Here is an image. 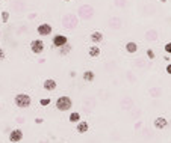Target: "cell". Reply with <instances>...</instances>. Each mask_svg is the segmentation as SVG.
<instances>
[{
  "mask_svg": "<svg viewBox=\"0 0 171 143\" xmlns=\"http://www.w3.org/2000/svg\"><path fill=\"white\" fill-rule=\"evenodd\" d=\"M14 104L17 106L18 109H27L32 104V98L27 93H17L14 96Z\"/></svg>",
  "mask_w": 171,
  "mask_h": 143,
  "instance_id": "obj_1",
  "label": "cell"
},
{
  "mask_svg": "<svg viewBox=\"0 0 171 143\" xmlns=\"http://www.w3.org/2000/svg\"><path fill=\"white\" fill-rule=\"evenodd\" d=\"M71 107H73V101L70 96H59L56 100V109L59 111H68Z\"/></svg>",
  "mask_w": 171,
  "mask_h": 143,
  "instance_id": "obj_2",
  "label": "cell"
},
{
  "mask_svg": "<svg viewBox=\"0 0 171 143\" xmlns=\"http://www.w3.org/2000/svg\"><path fill=\"white\" fill-rule=\"evenodd\" d=\"M77 12H79V17L82 18V20H91L93 15H94V9L91 8V6H88V5L80 6Z\"/></svg>",
  "mask_w": 171,
  "mask_h": 143,
  "instance_id": "obj_3",
  "label": "cell"
},
{
  "mask_svg": "<svg viewBox=\"0 0 171 143\" xmlns=\"http://www.w3.org/2000/svg\"><path fill=\"white\" fill-rule=\"evenodd\" d=\"M51 42H53V45H55V47L61 48V47H64V45H67V44H68V38H67L65 35H56V36H53Z\"/></svg>",
  "mask_w": 171,
  "mask_h": 143,
  "instance_id": "obj_4",
  "label": "cell"
},
{
  "mask_svg": "<svg viewBox=\"0 0 171 143\" xmlns=\"http://www.w3.org/2000/svg\"><path fill=\"white\" fill-rule=\"evenodd\" d=\"M30 50L34 54H40V53H43L44 51V42L41 39H34V41L30 42Z\"/></svg>",
  "mask_w": 171,
  "mask_h": 143,
  "instance_id": "obj_5",
  "label": "cell"
},
{
  "mask_svg": "<svg viewBox=\"0 0 171 143\" xmlns=\"http://www.w3.org/2000/svg\"><path fill=\"white\" fill-rule=\"evenodd\" d=\"M62 24L65 29H74L77 24V18L74 15H65L64 20H62Z\"/></svg>",
  "mask_w": 171,
  "mask_h": 143,
  "instance_id": "obj_6",
  "label": "cell"
},
{
  "mask_svg": "<svg viewBox=\"0 0 171 143\" xmlns=\"http://www.w3.org/2000/svg\"><path fill=\"white\" fill-rule=\"evenodd\" d=\"M23 131L20 130V128H15V130H12L11 133H9V140L12 143H17V142H21L23 140Z\"/></svg>",
  "mask_w": 171,
  "mask_h": 143,
  "instance_id": "obj_7",
  "label": "cell"
},
{
  "mask_svg": "<svg viewBox=\"0 0 171 143\" xmlns=\"http://www.w3.org/2000/svg\"><path fill=\"white\" fill-rule=\"evenodd\" d=\"M51 26L47 24V23H43V24H40L38 27H36V32H38V35H41V36H49V35L51 33Z\"/></svg>",
  "mask_w": 171,
  "mask_h": 143,
  "instance_id": "obj_8",
  "label": "cell"
},
{
  "mask_svg": "<svg viewBox=\"0 0 171 143\" xmlns=\"http://www.w3.org/2000/svg\"><path fill=\"white\" fill-rule=\"evenodd\" d=\"M153 125H154L156 130H163V128H167V126H168V121L163 118V116H159V118L154 119Z\"/></svg>",
  "mask_w": 171,
  "mask_h": 143,
  "instance_id": "obj_9",
  "label": "cell"
},
{
  "mask_svg": "<svg viewBox=\"0 0 171 143\" xmlns=\"http://www.w3.org/2000/svg\"><path fill=\"white\" fill-rule=\"evenodd\" d=\"M43 86H44L45 91L51 92V91H55V89L58 87V83H56V80H53V78H47V80H44Z\"/></svg>",
  "mask_w": 171,
  "mask_h": 143,
  "instance_id": "obj_10",
  "label": "cell"
},
{
  "mask_svg": "<svg viewBox=\"0 0 171 143\" xmlns=\"http://www.w3.org/2000/svg\"><path fill=\"white\" fill-rule=\"evenodd\" d=\"M88 128H89V125H88L86 121H79L77 125H76V131L77 133H80V134H83V133L88 131Z\"/></svg>",
  "mask_w": 171,
  "mask_h": 143,
  "instance_id": "obj_11",
  "label": "cell"
},
{
  "mask_svg": "<svg viewBox=\"0 0 171 143\" xmlns=\"http://www.w3.org/2000/svg\"><path fill=\"white\" fill-rule=\"evenodd\" d=\"M146 39L150 42H153L158 39V32L154 30V29H150V30H147L146 32Z\"/></svg>",
  "mask_w": 171,
  "mask_h": 143,
  "instance_id": "obj_12",
  "label": "cell"
},
{
  "mask_svg": "<svg viewBox=\"0 0 171 143\" xmlns=\"http://www.w3.org/2000/svg\"><path fill=\"white\" fill-rule=\"evenodd\" d=\"M89 38H91V41L94 42V44H97V42H102L103 41V33L102 32H93V33L89 35Z\"/></svg>",
  "mask_w": 171,
  "mask_h": 143,
  "instance_id": "obj_13",
  "label": "cell"
},
{
  "mask_svg": "<svg viewBox=\"0 0 171 143\" xmlns=\"http://www.w3.org/2000/svg\"><path fill=\"white\" fill-rule=\"evenodd\" d=\"M109 27H111V29H115V30H117V29H120V27H121V20L118 17L111 18V20H109Z\"/></svg>",
  "mask_w": 171,
  "mask_h": 143,
  "instance_id": "obj_14",
  "label": "cell"
},
{
  "mask_svg": "<svg viewBox=\"0 0 171 143\" xmlns=\"http://www.w3.org/2000/svg\"><path fill=\"white\" fill-rule=\"evenodd\" d=\"M126 51H127V53H130V54L136 53V51H138V45H136V42H133V41L127 42V44H126Z\"/></svg>",
  "mask_w": 171,
  "mask_h": 143,
  "instance_id": "obj_15",
  "label": "cell"
},
{
  "mask_svg": "<svg viewBox=\"0 0 171 143\" xmlns=\"http://www.w3.org/2000/svg\"><path fill=\"white\" fill-rule=\"evenodd\" d=\"M88 54H89L91 57H99V56H100V48H99L97 45H91L89 50H88Z\"/></svg>",
  "mask_w": 171,
  "mask_h": 143,
  "instance_id": "obj_16",
  "label": "cell"
},
{
  "mask_svg": "<svg viewBox=\"0 0 171 143\" xmlns=\"http://www.w3.org/2000/svg\"><path fill=\"white\" fill-rule=\"evenodd\" d=\"M94 77H95V74L93 72V71H89V69L83 72V80H85V81H93Z\"/></svg>",
  "mask_w": 171,
  "mask_h": 143,
  "instance_id": "obj_17",
  "label": "cell"
},
{
  "mask_svg": "<svg viewBox=\"0 0 171 143\" xmlns=\"http://www.w3.org/2000/svg\"><path fill=\"white\" fill-rule=\"evenodd\" d=\"M80 121V115L77 113V111H73V113H70V122H74V124H77Z\"/></svg>",
  "mask_w": 171,
  "mask_h": 143,
  "instance_id": "obj_18",
  "label": "cell"
},
{
  "mask_svg": "<svg viewBox=\"0 0 171 143\" xmlns=\"http://www.w3.org/2000/svg\"><path fill=\"white\" fill-rule=\"evenodd\" d=\"M161 93H162V91H161L159 87H153V89H150V95H152V96H154V98L161 96Z\"/></svg>",
  "mask_w": 171,
  "mask_h": 143,
  "instance_id": "obj_19",
  "label": "cell"
},
{
  "mask_svg": "<svg viewBox=\"0 0 171 143\" xmlns=\"http://www.w3.org/2000/svg\"><path fill=\"white\" fill-rule=\"evenodd\" d=\"M114 3H115V6H118V8H124L126 3H127V0H114Z\"/></svg>",
  "mask_w": 171,
  "mask_h": 143,
  "instance_id": "obj_20",
  "label": "cell"
},
{
  "mask_svg": "<svg viewBox=\"0 0 171 143\" xmlns=\"http://www.w3.org/2000/svg\"><path fill=\"white\" fill-rule=\"evenodd\" d=\"M61 48H62V50H61V54H67V53L71 50V47H70L68 44H67V45H64V47H61Z\"/></svg>",
  "mask_w": 171,
  "mask_h": 143,
  "instance_id": "obj_21",
  "label": "cell"
},
{
  "mask_svg": "<svg viewBox=\"0 0 171 143\" xmlns=\"http://www.w3.org/2000/svg\"><path fill=\"white\" fill-rule=\"evenodd\" d=\"M163 50H165V53H167V54H171V42H167V44H165Z\"/></svg>",
  "mask_w": 171,
  "mask_h": 143,
  "instance_id": "obj_22",
  "label": "cell"
},
{
  "mask_svg": "<svg viewBox=\"0 0 171 143\" xmlns=\"http://www.w3.org/2000/svg\"><path fill=\"white\" fill-rule=\"evenodd\" d=\"M147 56H148V59L150 60H153L154 59V51L152 50V48H148V50H147Z\"/></svg>",
  "mask_w": 171,
  "mask_h": 143,
  "instance_id": "obj_23",
  "label": "cell"
},
{
  "mask_svg": "<svg viewBox=\"0 0 171 143\" xmlns=\"http://www.w3.org/2000/svg\"><path fill=\"white\" fill-rule=\"evenodd\" d=\"M40 104H41V106H49V104H50V98H43V100H40Z\"/></svg>",
  "mask_w": 171,
  "mask_h": 143,
  "instance_id": "obj_24",
  "label": "cell"
},
{
  "mask_svg": "<svg viewBox=\"0 0 171 143\" xmlns=\"http://www.w3.org/2000/svg\"><path fill=\"white\" fill-rule=\"evenodd\" d=\"M8 18H9V12H8V11H3V14H2V20L6 23V21H8Z\"/></svg>",
  "mask_w": 171,
  "mask_h": 143,
  "instance_id": "obj_25",
  "label": "cell"
},
{
  "mask_svg": "<svg viewBox=\"0 0 171 143\" xmlns=\"http://www.w3.org/2000/svg\"><path fill=\"white\" fill-rule=\"evenodd\" d=\"M2 60H5V51L0 48V62H2Z\"/></svg>",
  "mask_w": 171,
  "mask_h": 143,
  "instance_id": "obj_26",
  "label": "cell"
},
{
  "mask_svg": "<svg viewBox=\"0 0 171 143\" xmlns=\"http://www.w3.org/2000/svg\"><path fill=\"white\" fill-rule=\"evenodd\" d=\"M167 74H170V76H171V63L167 65Z\"/></svg>",
  "mask_w": 171,
  "mask_h": 143,
  "instance_id": "obj_27",
  "label": "cell"
},
{
  "mask_svg": "<svg viewBox=\"0 0 171 143\" xmlns=\"http://www.w3.org/2000/svg\"><path fill=\"white\" fill-rule=\"evenodd\" d=\"M35 122H36V124H43V119L38 118V119H35Z\"/></svg>",
  "mask_w": 171,
  "mask_h": 143,
  "instance_id": "obj_28",
  "label": "cell"
},
{
  "mask_svg": "<svg viewBox=\"0 0 171 143\" xmlns=\"http://www.w3.org/2000/svg\"><path fill=\"white\" fill-rule=\"evenodd\" d=\"M159 2H162V3H165V2H167V0H159Z\"/></svg>",
  "mask_w": 171,
  "mask_h": 143,
  "instance_id": "obj_29",
  "label": "cell"
},
{
  "mask_svg": "<svg viewBox=\"0 0 171 143\" xmlns=\"http://www.w3.org/2000/svg\"><path fill=\"white\" fill-rule=\"evenodd\" d=\"M64 2H70V0H64Z\"/></svg>",
  "mask_w": 171,
  "mask_h": 143,
  "instance_id": "obj_30",
  "label": "cell"
}]
</instances>
